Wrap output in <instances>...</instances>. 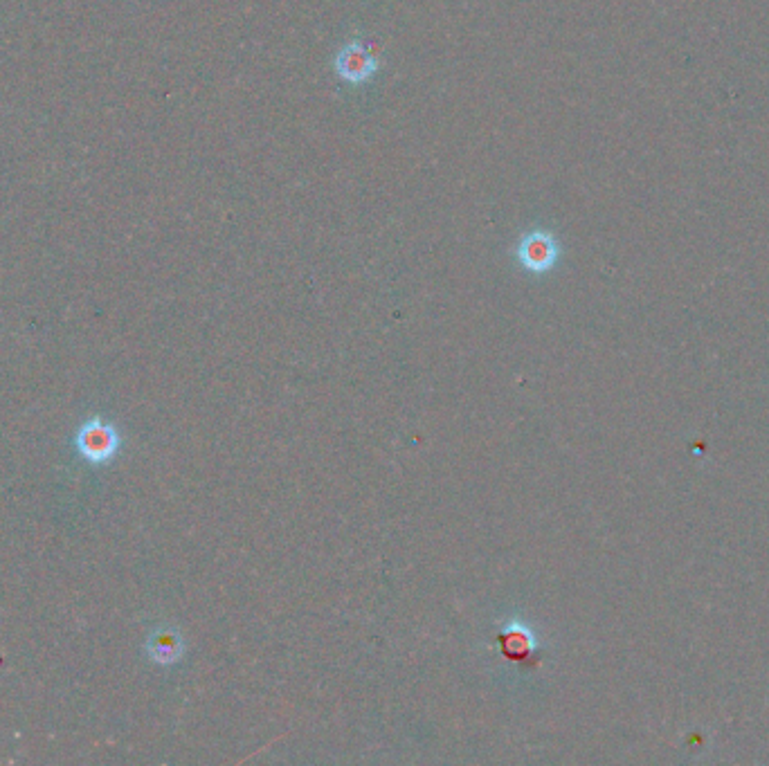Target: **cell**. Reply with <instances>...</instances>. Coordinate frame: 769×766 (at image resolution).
<instances>
[{
  "label": "cell",
  "mask_w": 769,
  "mask_h": 766,
  "mask_svg": "<svg viewBox=\"0 0 769 766\" xmlns=\"http://www.w3.org/2000/svg\"><path fill=\"white\" fill-rule=\"evenodd\" d=\"M120 432L115 425L104 421L102 416H93L79 425L75 434V450L81 459L90 465L111 463L120 452Z\"/></svg>",
  "instance_id": "cell-1"
},
{
  "label": "cell",
  "mask_w": 769,
  "mask_h": 766,
  "mask_svg": "<svg viewBox=\"0 0 769 766\" xmlns=\"http://www.w3.org/2000/svg\"><path fill=\"white\" fill-rule=\"evenodd\" d=\"M378 68H381V61L369 50V45L360 39L342 45L336 59H333L336 75L351 86H363L367 81H372Z\"/></svg>",
  "instance_id": "cell-2"
},
{
  "label": "cell",
  "mask_w": 769,
  "mask_h": 766,
  "mask_svg": "<svg viewBox=\"0 0 769 766\" xmlns=\"http://www.w3.org/2000/svg\"><path fill=\"white\" fill-rule=\"evenodd\" d=\"M515 257H518L520 266L524 270L533 272V275H542L556 266L560 259V245L556 236L549 230H531L524 232L515 248Z\"/></svg>",
  "instance_id": "cell-3"
},
{
  "label": "cell",
  "mask_w": 769,
  "mask_h": 766,
  "mask_svg": "<svg viewBox=\"0 0 769 766\" xmlns=\"http://www.w3.org/2000/svg\"><path fill=\"white\" fill-rule=\"evenodd\" d=\"M497 645H500V652L504 659L522 663V665H531L536 668L540 663L533 654V643L531 636L524 632V629H506L500 636H497Z\"/></svg>",
  "instance_id": "cell-4"
},
{
  "label": "cell",
  "mask_w": 769,
  "mask_h": 766,
  "mask_svg": "<svg viewBox=\"0 0 769 766\" xmlns=\"http://www.w3.org/2000/svg\"><path fill=\"white\" fill-rule=\"evenodd\" d=\"M147 654L156 663H174L180 659V654H183V643H180L178 634L171 632V629H158V632L149 636Z\"/></svg>",
  "instance_id": "cell-5"
}]
</instances>
